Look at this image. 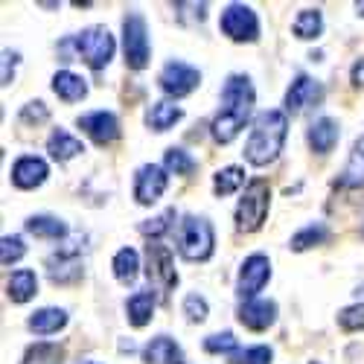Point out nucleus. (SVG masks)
Here are the masks:
<instances>
[{
  "mask_svg": "<svg viewBox=\"0 0 364 364\" xmlns=\"http://www.w3.org/2000/svg\"><path fill=\"white\" fill-rule=\"evenodd\" d=\"M254 85L245 73H230L225 87H222V108L210 123V134H213L216 143H230L242 129H245L248 117L254 111Z\"/></svg>",
  "mask_w": 364,
  "mask_h": 364,
  "instance_id": "nucleus-1",
  "label": "nucleus"
},
{
  "mask_svg": "<svg viewBox=\"0 0 364 364\" xmlns=\"http://www.w3.org/2000/svg\"><path fill=\"white\" fill-rule=\"evenodd\" d=\"M286 134H289V119H286V111H262L254 126H251V134H248V143H245V161L251 166H268L280 158V151L286 146Z\"/></svg>",
  "mask_w": 364,
  "mask_h": 364,
  "instance_id": "nucleus-2",
  "label": "nucleus"
},
{
  "mask_svg": "<svg viewBox=\"0 0 364 364\" xmlns=\"http://www.w3.org/2000/svg\"><path fill=\"white\" fill-rule=\"evenodd\" d=\"M268 207H271V187L268 181L262 178H254L251 184L245 187V193H242L239 204H236V230L242 233H254L262 228L265 216H268Z\"/></svg>",
  "mask_w": 364,
  "mask_h": 364,
  "instance_id": "nucleus-3",
  "label": "nucleus"
},
{
  "mask_svg": "<svg viewBox=\"0 0 364 364\" xmlns=\"http://www.w3.org/2000/svg\"><path fill=\"white\" fill-rule=\"evenodd\" d=\"M213 245H216V236H213V225L201 216H187L181 222V239H178V248L181 257L190 259V262H204L213 257Z\"/></svg>",
  "mask_w": 364,
  "mask_h": 364,
  "instance_id": "nucleus-4",
  "label": "nucleus"
},
{
  "mask_svg": "<svg viewBox=\"0 0 364 364\" xmlns=\"http://www.w3.org/2000/svg\"><path fill=\"white\" fill-rule=\"evenodd\" d=\"M73 47L90 70H102L114 58V36L100 23L82 29V33L73 38Z\"/></svg>",
  "mask_w": 364,
  "mask_h": 364,
  "instance_id": "nucleus-5",
  "label": "nucleus"
},
{
  "mask_svg": "<svg viewBox=\"0 0 364 364\" xmlns=\"http://www.w3.org/2000/svg\"><path fill=\"white\" fill-rule=\"evenodd\" d=\"M123 50H126V65L132 70H143L149 65V26L140 12H129L123 18Z\"/></svg>",
  "mask_w": 364,
  "mask_h": 364,
  "instance_id": "nucleus-6",
  "label": "nucleus"
},
{
  "mask_svg": "<svg viewBox=\"0 0 364 364\" xmlns=\"http://www.w3.org/2000/svg\"><path fill=\"white\" fill-rule=\"evenodd\" d=\"M146 274H149V283L161 294H169L178 286V271L172 262V251L164 245V242H149L146 245Z\"/></svg>",
  "mask_w": 364,
  "mask_h": 364,
  "instance_id": "nucleus-7",
  "label": "nucleus"
},
{
  "mask_svg": "<svg viewBox=\"0 0 364 364\" xmlns=\"http://www.w3.org/2000/svg\"><path fill=\"white\" fill-rule=\"evenodd\" d=\"M222 33L230 38V41H239V44H254L259 38V18L251 6L245 4H230L225 12H222Z\"/></svg>",
  "mask_w": 364,
  "mask_h": 364,
  "instance_id": "nucleus-8",
  "label": "nucleus"
},
{
  "mask_svg": "<svg viewBox=\"0 0 364 364\" xmlns=\"http://www.w3.org/2000/svg\"><path fill=\"white\" fill-rule=\"evenodd\" d=\"M271 280V262L265 254H251L239 268V280H236V294L242 300H257V294L265 289Z\"/></svg>",
  "mask_w": 364,
  "mask_h": 364,
  "instance_id": "nucleus-9",
  "label": "nucleus"
},
{
  "mask_svg": "<svg viewBox=\"0 0 364 364\" xmlns=\"http://www.w3.org/2000/svg\"><path fill=\"white\" fill-rule=\"evenodd\" d=\"M158 82H161L164 94H169V97L178 100V97L193 94V90L201 85V73H198L196 68H190L187 62H169V65L161 70Z\"/></svg>",
  "mask_w": 364,
  "mask_h": 364,
  "instance_id": "nucleus-10",
  "label": "nucleus"
},
{
  "mask_svg": "<svg viewBox=\"0 0 364 364\" xmlns=\"http://www.w3.org/2000/svg\"><path fill=\"white\" fill-rule=\"evenodd\" d=\"M166 187H169L166 166L146 164L134 175V198H137V204H155L166 193Z\"/></svg>",
  "mask_w": 364,
  "mask_h": 364,
  "instance_id": "nucleus-11",
  "label": "nucleus"
},
{
  "mask_svg": "<svg viewBox=\"0 0 364 364\" xmlns=\"http://www.w3.org/2000/svg\"><path fill=\"white\" fill-rule=\"evenodd\" d=\"M321 100H323V85L315 82L306 73H297L294 82L286 90V111L289 114H300V111H306L309 105H318Z\"/></svg>",
  "mask_w": 364,
  "mask_h": 364,
  "instance_id": "nucleus-12",
  "label": "nucleus"
},
{
  "mask_svg": "<svg viewBox=\"0 0 364 364\" xmlns=\"http://www.w3.org/2000/svg\"><path fill=\"white\" fill-rule=\"evenodd\" d=\"M79 129L100 146H108L119 137V119L111 111H94V114H85L79 117Z\"/></svg>",
  "mask_w": 364,
  "mask_h": 364,
  "instance_id": "nucleus-13",
  "label": "nucleus"
},
{
  "mask_svg": "<svg viewBox=\"0 0 364 364\" xmlns=\"http://www.w3.org/2000/svg\"><path fill=\"white\" fill-rule=\"evenodd\" d=\"M47 175H50L47 161H41L36 155H23L12 166V184L18 190H36V187H41L47 181Z\"/></svg>",
  "mask_w": 364,
  "mask_h": 364,
  "instance_id": "nucleus-14",
  "label": "nucleus"
},
{
  "mask_svg": "<svg viewBox=\"0 0 364 364\" xmlns=\"http://www.w3.org/2000/svg\"><path fill=\"white\" fill-rule=\"evenodd\" d=\"M274 321H277V303H274V300L257 297V300H245V303L239 306V323L248 326V329H254V332L268 329Z\"/></svg>",
  "mask_w": 364,
  "mask_h": 364,
  "instance_id": "nucleus-15",
  "label": "nucleus"
},
{
  "mask_svg": "<svg viewBox=\"0 0 364 364\" xmlns=\"http://www.w3.org/2000/svg\"><path fill=\"white\" fill-rule=\"evenodd\" d=\"M338 137H341L338 123H336V119H329V117L315 119V123L309 126V134H306V140H309L312 151H318V155H329V151L336 149Z\"/></svg>",
  "mask_w": 364,
  "mask_h": 364,
  "instance_id": "nucleus-16",
  "label": "nucleus"
},
{
  "mask_svg": "<svg viewBox=\"0 0 364 364\" xmlns=\"http://www.w3.org/2000/svg\"><path fill=\"white\" fill-rule=\"evenodd\" d=\"M47 271H50V280L53 283H76L82 277V262L76 259V254L62 251V254H53L47 259Z\"/></svg>",
  "mask_w": 364,
  "mask_h": 364,
  "instance_id": "nucleus-17",
  "label": "nucleus"
},
{
  "mask_svg": "<svg viewBox=\"0 0 364 364\" xmlns=\"http://www.w3.org/2000/svg\"><path fill=\"white\" fill-rule=\"evenodd\" d=\"M143 358L146 364H184V353H181V347L169 336L151 338L143 350Z\"/></svg>",
  "mask_w": 364,
  "mask_h": 364,
  "instance_id": "nucleus-18",
  "label": "nucleus"
},
{
  "mask_svg": "<svg viewBox=\"0 0 364 364\" xmlns=\"http://www.w3.org/2000/svg\"><path fill=\"white\" fill-rule=\"evenodd\" d=\"M47 151H50V158H53V161L65 164V161H73L76 155H82L85 146H82V140H76L70 132L55 129V132L50 134V140H47Z\"/></svg>",
  "mask_w": 364,
  "mask_h": 364,
  "instance_id": "nucleus-19",
  "label": "nucleus"
},
{
  "mask_svg": "<svg viewBox=\"0 0 364 364\" xmlns=\"http://www.w3.org/2000/svg\"><path fill=\"white\" fill-rule=\"evenodd\" d=\"M53 90H55V97L58 100H65V102H79L87 97V82L82 76H76L73 70H58L53 76Z\"/></svg>",
  "mask_w": 364,
  "mask_h": 364,
  "instance_id": "nucleus-20",
  "label": "nucleus"
},
{
  "mask_svg": "<svg viewBox=\"0 0 364 364\" xmlns=\"http://www.w3.org/2000/svg\"><path fill=\"white\" fill-rule=\"evenodd\" d=\"M38 291V277H36V271H29V268H18L12 271V277L6 283V294L12 303H26V300H33Z\"/></svg>",
  "mask_w": 364,
  "mask_h": 364,
  "instance_id": "nucleus-21",
  "label": "nucleus"
},
{
  "mask_svg": "<svg viewBox=\"0 0 364 364\" xmlns=\"http://www.w3.org/2000/svg\"><path fill=\"white\" fill-rule=\"evenodd\" d=\"M65 323H68V312L65 309H38V312H33V318L26 321V326L36 332V336H53V332H58V329H65Z\"/></svg>",
  "mask_w": 364,
  "mask_h": 364,
  "instance_id": "nucleus-22",
  "label": "nucleus"
},
{
  "mask_svg": "<svg viewBox=\"0 0 364 364\" xmlns=\"http://www.w3.org/2000/svg\"><path fill=\"white\" fill-rule=\"evenodd\" d=\"M181 117H184V111H181L178 105H172V102L161 100V102H155V105L149 108L146 123H149V129H151V132H169Z\"/></svg>",
  "mask_w": 364,
  "mask_h": 364,
  "instance_id": "nucleus-23",
  "label": "nucleus"
},
{
  "mask_svg": "<svg viewBox=\"0 0 364 364\" xmlns=\"http://www.w3.org/2000/svg\"><path fill=\"white\" fill-rule=\"evenodd\" d=\"M341 187H350V190H361L364 187V134L353 143L347 169L341 175Z\"/></svg>",
  "mask_w": 364,
  "mask_h": 364,
  "instance_id": "nucleus-24",
  "label": "nucleus"
},
{
  "mask_svg": "<svg viewBox=\"0 0 364 364\" xmlns=\"http://www.w3.org/2000/svg\"><path fill=\"white\" fill-rule=\"evenodd\" d=\"M155 294L151 291H137V294H132L129 297V303H126V312H129V323L132 326H146L149 321H151V312H155Z\"/></svg>",
  "mask_w": 364,
  "mask_h": 364,
  "instance_id": "nucleus-25",
  "label": "nucleus"
},
{
  "mask_svg": "<svg viewBox=\"0 0 364 364\" xmlns=\"http://www.w3.org/2000/svg\"><path fill=\"white\" fill-rule=\"evenodd\" d=\"M291 29H294V36H297L300 41L318 38V36L323 33V15H321V9H303V12L294 18Z\"/></svg>",
  "mask_w": 364,
  "mask_h": 364,
  "instance_id": "nucleus-26",
  "label": "nucleus"
},
{
  "mask_svg": "<svg viewBox=\"0 0 364 364\" xmlns=\"http://www.w3.org/2000/svg\"><path fill=\"white\" fill-rule=\"evenodd\" d=\"M26 230L38 236V239H62L68 233L65 222L55 219V216H29L26 219Z\"/></svg>",
  "mask_w": 364,
  "mask_h": 364,
  "instance_id": "nucleus-27",
  "label": "nucleus"
},
{
  "mask_svg": "<svg viewBox=\"0 0 364 364\" xmlns=\"http://www.w3.org/2000/svg\"><path fill=\"white\" fill-rule=\"evenodd\" d=\"M111 268H114V277L119 283H132L137 277V268H140L137 251L134 248H119L117 257H114V262H111Z\"/></svg>",
  "mask_w": 364,
  "mask_h": 364,
  "instance_id": "nucleus-28",
  "label": "nucleus"
},
{
  "mask_svg": "<svg viewBox=\"0 0 364 364\" xmlns=\"http://www.w3.org/2000/svg\"><path fill=\"white\" fill-rule=\"evenodd\" d=\"M21 364H65V350L58 347V344L41 341V344H33V347L23 353V361Z\"/></svg>",
  "mask_w": 364,
  "mask_h": 364,
  "instance_id": "nucleus-29",
  "label": "nucleus"
},
{
  "mask_svg": "<svg viewBox=\"0 0 364 364\" xmlns=\"http://www.w3.org/2000/svg\"><path fill=\"white\" fill-rule=\"evenodd\" d=\"M329 239V230H326V225H306L303 230H297L294 236H291V251H309V248H315V245H323V242Z\"/></svg>",
  "mask_w": 364,
  "mask_h": 364,
  "instance_id": "nucleus-30",
  "label": "nucleus"
},
{
  "mask_svg": "<svg viewBox=\"0 0 364 364\" xmlns=\"http://www.w3.org/2000/svg\"><path fill=\"white\" fill-rule=\"evenodd\" d=\"M164 166H166V172L184 175V178H190V175H193V172L198 169L196 158L190 155V151L178 149V146H169V149H166V155H164Z\"/></svg>",
  "mask_w": 364,
  "mask_h": 364,
  "instance_id": "nucleus-31",
  "label": "nucleus"
},
{
  "mask_svg": "<svg viewBox=\"0 0 364 364\" xmlns=\"http://www.w3.org/2000/svg\"><path fill=\"white\" fill-rule=\"evenodd\" d=\"M242 184H245V169H242V166H225V169H219L216 178H213L216 196H230V193H236Z\"/></svg>",
  "mask_w": 364,
  "mask_h": 364,
  "instance_id": "nucleus-32",
  "label": "nucleus"
},
{
  "mask_svg": "<svg viewBox=\"0 0 364 364\" xmlns=\"http://www.w3.org/2000/svg\"><path fill=\"white\" fill-rule=\"evenodd\" d=\"M23 254H26V245H23L21 236H4L0 239V262L4 265H15Z\"/></svg>",
  "mask_w": 364,
  "mask_h": 364,
  "instance_id": "nucleus-33",
  "label": "nucleus"
},
{
  "mask_svg": "<svg viewBox=\"0 0 364 364\" xmlns=\"http://www.w3.org/2000/svg\"><path fill=\"white\" fill-rule=\"evenodd\" d=\"M172 219H175V210L169 207V210H164V213H161V216H155V219H149V222H143V225H140V230H143L146 236H151V242H158V236H164V233L169 230Z\"/></svg>",
  "mask_w": 364,
  "mask_h": 364,
  "instance_id": "nucleus-34",
  "label": "nucleus"
},
{
  "mask_svg": "<svg viewBox=\"0 0 364 364\" xmlns=\"http://www.w3.org/2000/svg\"><path fill=\"white\" fill-rule=\"evenodd\" d=\"M236 347H239V341L233 338V332H216V336L204 338V350H207V353H228V355H236Z\"/></svg>",
  "mask_w": 364,
  "mask_h": 364,
  "instance_id": "nucleus-35",
  "label": "nucleus"
},
{
  "mask_svg": "<svg viewBox=\"0 0 364 364\" xmlns=\"http://www.w3.org/2000/svg\"><path fill=\"white\" fill-rule=\"evenodd\" d=\"M338 326L344 332H358L364 329V303H355V306H347L338 312Z\"/></svg>",
  "mask_w": 364,
  "mask_h": 364,
  "instance_id": "nucleus-36",
  "label": "nucleus"
},
{
  "mask_svg": "<svg viewBox=\"0 0 364 364\" xmlns=\"http://www.w3.org/2000/svg\"><path fill=\"white\" fill-rule=\"evenodd\" d=\"M233 361L230 364H271V358H274V353H271V347H248V350H242L236 355H230Z\"/></svg>",
  "mask_w": 364,
  "mask_h": 364,
  "instance_id": "nucleus-37",
  "label": "nucleus"
},
{
  "mask_svg": "<svg viewBox=\"0 0 364 364\" xmlns=\"http://www.w3.org/2000/svg\"><path fill=\"white\" fill-rule=\"evenodd\" d=\"M207 312H210V309H207V300H204L201 294L193 291V294L184 297V315H187L193 323H201V321L207 318Z\"/></svg>",
  "mask_w": 364,
  "mask_h": 364,
  "instance_id": "nucleus-38",
  "label": "nucleus"
},
{
  "mask_svg": "<svg viewBox=\"0 0 364 364\" xmlns=\"http://www.w3.org/2000/svg\"><path fill=\"white\" fill-rule=\"evenodd\" d=\"M21 119L23 123H47L50 119V111H47V105L44 102H26L23 108H21Z\"/></svg>",
  "mask_w": 364,
  "mask_h": 364,
  "instance_id": "nucleus-39",
  "label": "nucleus"
},
{
  "mask_svg": "<svg viewBox=\"0 0 364 364\" xmlns=\"http://www.w3.org/2000/svg\"><path fill=\"white\" fill-rule=\"evenodd\" d=\"M15 65H18V53L4 50V85H12V79H15Z\"/></svg>",
  "mask_w": 364,
  "mask_h": 364,
  "instance_id": "nucleus-40",
  "label": "nucleus"
},
{
  "mask_svg": "<svg viewBox=\"0 0 364 364\" xmlns=\"http://www.w3.org/2000/svg\"><path fill=\"white\" fill-rule=\"evenodd\" d=\"M350 79H353V85H355V87H364V58H358V62L353 65Z\"/></svg>",
  "mask_w": 364,
  "mask_h": 364,
  "instance_id": "nucleus-41",
  "label": "nucleus"
},
{
  "mask_svg": "<svg viewBox=\"0 0 364 364\" xmlns=\"http://www.w3.org/2000/svg\"><path fill=\"white\" fill-rule=\"evenodd\" d=\"M309 364H321V361H309Z\"/></svg>",
  "mask_w": 364,
  "mask_h": 364,
  "instance_id": "nucleus-42",
  "label": "nucleus"
},
{
  "mask_svg": "<svg viewBox=\"0 0 364 364\" xmlns=\"http://www.w3.org/2000/svg\"><path fill=\"white\" fill-rule=\"evenodd\" d=\"M85 364H94V361H85Z\"/></svg>",
  "mask_w": 364,
  "mask_h": 364,
  "instance_id": "nucleus-43",
  "label": "nucleus"
}]
</instances>
